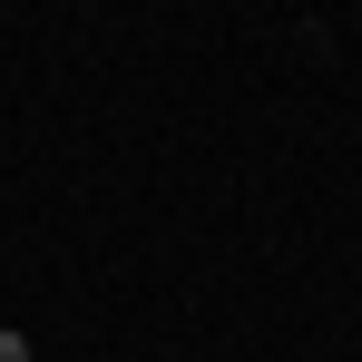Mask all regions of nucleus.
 <instances>
[{"label":"nucleus","mask_w":362,"mask_h":362,"mask_svg":"<svg viewBox=\"0 0 362 362\" xmlns=\"http://www.w3.org/2000/svg\"><path fill=\"white\" fill-rule=\"evenodd\" d=\"M0 362H30V343H20V333H10V323H0Z\"/></svg>","instance_id":"obj_1"}]
</instances>
